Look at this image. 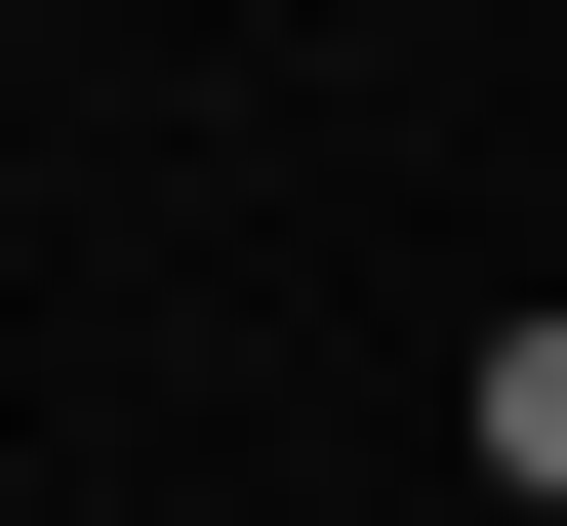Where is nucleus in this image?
<instances>
[{
    "mask_svg": "<svg viewBox=\"0 0 567 526\" xmlns=\"http://www.w3.org/2000/svg\"><path fill=\"white\" fill-rule=\"evenodd\" d=\"M486 526H567V324H486Z\"/></svg>",
    "mask_w": 567,
    "mask_h": 526,
    "instance_id": "nucleus-1",
    "label": "nucleus"
}]
</instances>
